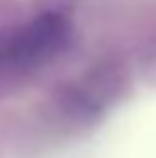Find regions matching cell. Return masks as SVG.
I'll use <instances>...</instances> for the list:
<instances>
[{"instance_id": "1", "label": "cell", "mask_w": 156, "mask_h": 158, "mask_svg": "<svg viewBox=\"0 0 156 158\" xmlns=\"http://www.w3.org/2000/svg\"><path fill=\"white\" fill-rule=\"evenodd\" d=\"M69 21L46 12L19 28L0 30V80L23 76L51 62L69 41Z\"/></svg>"}]
</instances>
